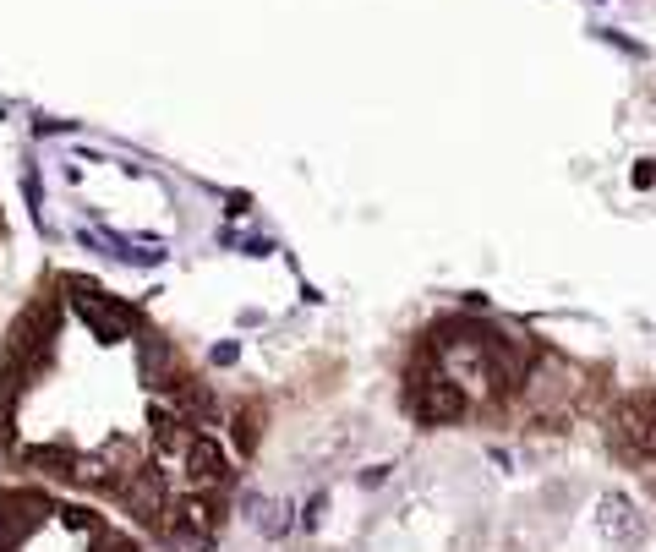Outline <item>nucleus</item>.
Instances as JSON below:
<instances>
[{"label":"nucleus","mask_w":656,"mask_h":552,"mask_svg":"<svg viewBox=\"0 0 656 552\" xmlns=\"http://www.w3.org/2000/svg\"><path fill=\"white\" fill-rule=\"evenodd\" d=\"M186 471H192L197 487H225L230 460H225V449H219V438H192L186 443Z\"/></svg>","instance_id":"obj_7"},{"label":"nucleus","mask_w":656,"mask_h":552,"mask_svg":"<svg viewBox=\"0 0 656 552\" xmlns=\"http://www.w3.org/2000/svg\"><path fill=\"white\" fill-rule=\"evenodd\" d=\"M219 525H225V514H219L214 503H203V498H186L181 509H175V531H181L186 542H214Z\"/></svg>","instance_id":"obj_8"},{"label":"nucleus","mask_w":656,"mask_h":552,"mask_svg":"<svg viewBox=\"0 0 656 552\" xmlns=\"http://www.w3.org/2000/svg\"><path fill=\"white\" fill-rule=\"evenodd\" d=\"M241 514L252 520V531L263 536V542H285V536L296 531V503H290V498H263V492H246Z\"/></svg>","instance_id":"obj_4"},{"label":"nucleus","mask_w":656,"mask_h":552,"mask_svg":"<svg viewBox=\"0 0 656 552\" xmlns=\"http://www.w3.org/2000/svg\"><path fill=\"white\" fill-rule=\"evenodd\" d=\"M410 410H416L421 427H443V421H460L465 416V389L454 378H443V372H432V378L410 383Z\"/></svg>","instance_id":"obj_2"},{"label":"nucleus","mask_w":656,"mask_h":552,"mask_svg":"<svg viewBox=\"0 0 656 552\" xmlns=\"http://www.w3.org/2000/svg\"><path fill=\"white\" fill-rule=\"evenodd\" d=\"M383 481H389V465H367V471H361V487H383Z\"/></svg>","instance_id":"obj_11"},{"label":"nucleus","mask_w":656,"mask_h":552,"mask_svg":"<svg viewBox=\"0 0 656 552\" xmlns=\"http://www.w3.org/2000/svg\"><path fill=\"white\" fill-rule=\"evenodd\" d=\"M208 361H214V367H230V361H236V345H230V339H225V345H214V350H208Z\"/></svg>","instance_id":"obj_12"},{"label":"nucleus","mask_w":656,"mask_h":552,"mask_svg":"<svg viewBox=\"0 0 656 552\" xmlns=\"http://www.w3.org/2000/svg\"><path fill=\"white\" fill-rule=\"evenodd\" d=\"M72 307H77V317L93 328V334L104 339V345H121L126 339V317L115 312V307H104L99 301V290H88V285H72Z\"/></svg>","instance_id":"obj_5"},{"label":"nucleus","mask_w":656,"mask_h":552,"mask_svg":"<svg viewBox=\"0 0 656 552\" xmlns=\"http://www.w3.org/2000/svg\"><path fill=\"white\" fill-rule=\"evenodd\" d=\"M28 503H39L33 492H0V542H17L39 525V514H22Z\"/></svg>","instance_id":"obj_9"},{"label":"nucleus","mask_w":656,"mask_h":552,"mask_svg":"<svg viewBox=\"0 0 656 552\" xmlns=\"http://www.w3.org/2000/svg\"><path fill=\"white\" fill-rule=\"evenodd\" d=\"M323 509H328V498H323V492H318V498H312V503H307V509H301V514H296V520H301V525H307V531H318V525H323Z\"/></svg>","instance_id":"obj_10"},{"label":"nucleus","mask_w":656,"mask_h":552,"mask_svg":"<svg viewBox=\"0 0 656 552\" xmlns=\"http://www.w3.org/2000/svg\"><path fill=\"white\" fill-rule=\"evenodd\" d=\"M236 438H241V449H252V443H257V432H252V416H236Z\"/></svg>","instance_id":"obj_13"},{"label":"nucleus","mask_w":656,"mask_h":552,"mask_svg":"<svg viewBox=\"0 0 656 552\" xmlns=\"http://www.w3.org/2000/svg\"><path fill=\"white\" fill-rule=\"evenodd\" d=\"M82 246H93V252H104V257H121V263H164V246L159 241H126V236H115V230H82Z\"/></svg>","instance_id":"obj_6"},{"label":"nucleus","mask_w":656,"mask_h":552,"mask_svg":"<svg viewBox=\"0 0 656 552\" xmlns=\"http://www.w3.org/2000/svg\"><path fill=\"white\" fill-rule=\"evenodd\" d=\"M607 438H613L618 460L629 465L656 460V394H629L613 410V421H607Z\"/></svg>","instance_id":"obj_1"},{"label":"nucleus","mask_w":656,"mask_h":552,"mask_svg":"<svg viewBox=\"0 0 656 552\" xmlns=\"http://www.w3.org/2000/svg\"><path fill=\"white\" fill-rule=\"evenodd\" d=\"M596 531L618 547H635V542H646L651 520L629 492H602V498H596Z\"/></svg>","instance_id":"obj_3"},{"label":"nucleus","mask_w":656,"mask_h":552,"mask_svg":"<svg viewBox=\"0 0 656 552\" xmlns=\"http://www.w3.org/2000/svg\"><path fill=\"white\" fill-rule=\"evenodd\" d=\"M635 186L646 192V186H656V164L651 159H640V170H635Z\"/></svg>","instance_id":"obj_14"}]
</instances>
